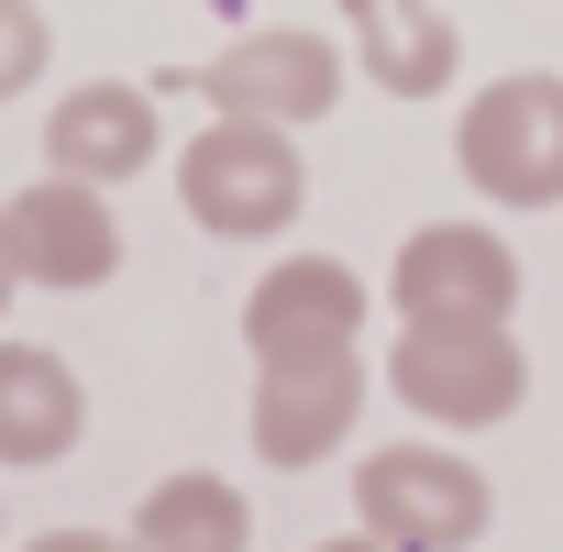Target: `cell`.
Instances as JSON below:
<instances>
[{"mask_svg": "<svg viewBox=\"0 0 563 552\" xmlns=\"http://www.w3.org/2000/svg\"><path fill=\"white\" fill-rule=\"evenodd\" d=\"M310 199V166H299V133L276 122H232L210 111V133L177 144V210L210 232V243H276Z\"/></svg>", "mask_w": 563, "mask_h": 552, "instance_id": "6da1fadb", "label": "cell"}, {"mask_svg": "<svg viewBox=\"0 0 563 552\" xmlns=\"http://www.w3.org/2000/svg\"><path fill=\"white\" fill-rule=\"evenodd\" d=\"M387 398L420 409L431 431H497L530 398V354L508 321H420L387 343Z\"/></svg>", "mask_w": 563, "mask_h": 552, "instance_id": "7a4b0ae2", "label": "cell"}, {"mask_svg": "<svg viewBox=\"0 0 563 552\" xmlns=\"http://www.w3.org/2000/svg\"><path fill=\"white\" fill-rule=\"evenodd\" d=\"M453 166L497 210H552L563 199V78L552 67L486 78L464 100V122H453Z\"/></svg>", "mask_w": 563, "mask_h": 552, "instance_id": "3957f363", "label": "cell"}, {"mask_svg": "<svg viewBox=\"0 0 563 552\" xmlns=\"http://www.w3.org/2000/svg\"><path fill=\"white\" fill-rule=\"evenodd\" d=\"M486 508L497 497L453 442H387L354 464V530L387 552H464V541H486Z\"/></svg>", "mask_w": 563, "mask_h": 552, "instance_id": "277c9868", "label": "cell"}, {"mask_svg": "<svg viewBox=\"0 0 563 552\" xmlns=\"http://www.w3.org/2000/svg\"><path fill=\"white\" fill-rule=\"evenodd\" d=\"M0 254H12L23 288H111L122 276V221H111V188H78V177H34L0 199Z\"/></svg>", "mask_w": 563, "mask_h": 552, "instance_id": "5b68a950", "label": "cell"}, {"mask_svg": "<svg viewBox=\"0 0 563 552\" xmlns=\"http://www.w3.org/2000/svg\"><path fill=\"white\" fill-rule=\"evenodd\" d=\"M387 310H398V332H420V321H508L519 310L508 232H486V221H420L398 243V265H387Z\"/></svg>", "mask_w": 563, "mask_h": 552, "instance_id": "8992f818", "label": "cell"}, {"mask_svg": "<svg viewBox=\"0 0 563 552\" xmlns=\"http://www.w3.org/2000/svg\"><path fill=\"white\" fill-rule=\"evenodd\" d=\"M199 100L232 111V122L299 133V122H321V111L343 100V45L310 34V23H265V34H243V45H221V56L199 67Z\"/></svg>", "mask_w": 563, "mask_h": 552, "instance_id": "52a82bcc", "label": "cell"}, {"mask_svg": "<svg viewBox=\"0 0 563 552\" xmlns=\"http://www.w3.org/2000/svg\"><path fill=\"white\" fill-rule=\"evenodd\" d=\"M365 420V343L354 354H288V365H254V453L276 475H310L354 442Z\"/></svg>", "mask_w": 563, "mask_h": 552, "instance_id": "ba28073f", "label": "cell"}, {"mask_svg": "<svg viewBox=\"0 0 563 552\" xmlns=\"http://www.w3.org/2000/svg\"><path fill=\"white\" fill-rule=\"evenodd\" d=\"M365 276L343 254H288V265H265L254 276V299H243V343L254 365H288V354H354L365 343Z\"/></svg>", "mask_w": 563, "mask_h": 552, "instance_id": "9c48e42d", "label": "cell"}, {"mask_svg": "<svg viewBox=\"0 0 563 552\" xmlns=\"http://www.w3.org/2000/svg\"><path fill=\"white\" fill-rule=\"evenodd\" d=\"M155 155H166V122H155V89H133V78H78V89L45 111V177L133 188Z\"/></svg>", "mask_w": 563, "mask_h": 552, "instance_id": "30bf717a", "label": "cell"}, {"mask_svg": "<svg viewBox=\"0 0 563 552\" xmlns=\"http://www.w3.org/2000/svg\"><path fill=\"white\" fill-rule=\"evenodd\" d=\"M89 431V387L56 343H0V475L67 464Z\"/></svg>", "mask_w": 563, "mask_h": 552, "instance_id": "8fae6325", "label": "cell"}, {"mask_svg": "<svg viewBox=\"0 0 563 552\" xmlns=\"http://www.w3.org/2000/svg\"><path fill=\"white\" fill-rule=\"evenodd\" d=\"M343 34H354V67L387 100H442L453 67H464V34H453L442 0H343Z\"/></svg>", "mask_w": 563, "mask_h": 552, "instance_id": "7c38bea8", "label": "cell"}, {"mask_svg": "<svg viewBox=\"0 0 563 552\" xmlns=\"http://www.w3.org/2000/svg\"><path fill=\"white\" fill-rule=\"evenodd\" d=\"M122 541L133 552H254V508L221 475H166V486H144Z\"/></svg>", "mask_w": 563, "mask_h": 552, "instance_id": "4fadbf2b", "label": "cell"}, {"mask_svg": "<svg viewBox=\"0 0 563 552\" xmlns=\"http://www.w3.org/2000/svg\"><path fill=\"white\" fill-rule=\"evenodd\" d=\"M45 56H56V23L34 12V0H0V100H23L45 78Z\"/></svg>", "mask_w": 563, "mask_h": 552, "instance_id": "5bb4252c", "label": "cell"}, {"mask_svg": "<svg viewBox=\"0 0 563 552\" xmlns=\"http://www.w3.org/2000/svg\"><path fill=\"white\" fill-rule=\"evenodd\" d=\"M23 552H133V541H122V530H34Z\"/></svg>", "mask_w": 563, "mask_h": 552, "instance_id": "9a60e30c", "label": "cell"}, {"mask_svg": "<svg viewBox=\"0 0 563 552\" xmlns=\"http://www.w3.org/2000/svg\"><path fill=\"white\" fill-rule=\"evenodd\" d=\"M310 552H387V541H365V530H343V541H310Z\"/></svg>", "mask_w": 563, "mask_h": 552, "instance_id": "2e32d148", "label": "cell"}, {"mask_svg": "<svg viewBox=\"0 0 563 552\" xmlns=\"http://www.w3.org/2000/svg\"><path fill=\"white\" fill-rule=\"evenodd\" d=\"M12 299H23V276H12V254H0V321H12Z\"/></svg>", "mask_w": 563, "mask_h": 552, "instance_id": "e0dca14e", "label": "cell"}, {"mask_svg": "<svg viewBox=\"0 0 563 552\" xmlns=\"http://www.w3.org/2000/svg\"><path fill=\"white\" fill-rule=\"evenodd\" d=\"M0 541H12V519H0Z\"/></svg>", "mask_w": 563, "mask_h": 552, "instance_id": "ac0fdd59", "label": "cell"}]
</instances>
